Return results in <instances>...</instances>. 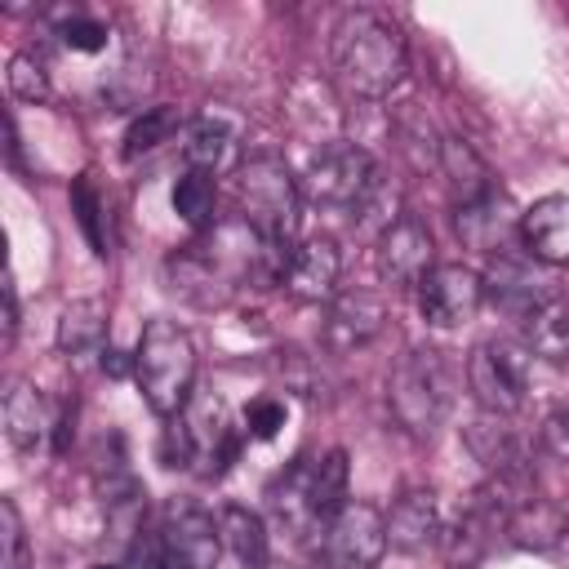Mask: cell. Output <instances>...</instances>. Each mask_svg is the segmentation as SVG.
<instances>
[{"label":"cell","mask_w":569,"mask_h":569,"mask_svg":"<svg viewBox=\"0 0 569 569\" xmlns=\"http://www.w3.org/2000/svg\"><path fill=\"white\" fill-rule=\"evenodd\" d=\"M329 58H333L338 84L351 98H369V102L387 98L409 71V49L400 27L373 9H347L338 18Z\"/></svg>","instance_id":"obj_1"},{"label":"cell","mask_w":569,"mask_h":569,"mask_svg":"<svg viewBox=\"0 0 569 569\" xmlns=\"http://www.w3.org/2000/svg\"><path fill=\"white\" fill-rule=\"evenodd\" d=\"M133 378L151 413L164 422L178 418L196 396V347L191 333L178 320H147L138 351H133Z\"/></svg>","instance_id":"obj_2"},{"label":"cell","mask_w":569,"mask_h":569,"mask_svg":"<svg viewBox=\"0 0 569 569\" xmlns=\"http://www.w3.org/2000/svg\"><path fill=\"white\" fill-rule=\"evenodd\" d=\"M236 196L240 218L271 240L276 249H293L298 236V209H302V182L289 173L280 156H249L236 169Z\"/></svg>","instance_id":"obj_3"},{"label":"cell","mask_w":569,"mask_h":569,"mask_svg":"<svg viewBox=\"0 0 569 569\" xmlns=\"http://www.w3.org/2000/svg\"><path fill=\"white\" fill-rule=\"evenodd\" d=\"M391 413L409 436H436V427L445 422L449 405H453V373L445 351L436 347H409L396 369H391V387H387Z\"/></svg>","instance_id":"obj_4"},{"label":"cell","mask_w":569,"mask_h":569,"mask_svg":"<svg viewBox=\"0 0 569 569\" xmlns=\"http://www.w3.org/2000/svg\"><path fill=\"white\" fill-rule=\"evenodd\" d=\"M378 191V169L373 156L356 142H329L311 156L307 173H302V196L320 209L333 213H351L365 209V200Z\"/></svg>","instance_id":"obj_5"},{"label":"cell","mask_w":569,"mask_h":569,"mask_svg":"<svg viewBox=\"0 0 569 569\" xmlns=\"http://www.w3.org/2000/svg\"><path fill=\"white\" fill-rule=\"evenodd\" d=\"M222 551L218 520L196 502H169L156 542L147 547L151 569H213Z\"/></svg>","instance_id":"obj_6"},{"label":"cell","mask_w":569,"mask_h":569,"mask_svg":"<svg viewBox=\"0 0 569 569\" xmlns=\"http://www.w3.org/2000/svg\"><path fill=\"white\" fill-rule=\"evenodd\" d=\"M467 387L485 413L511 418L529 396V351L511 342H480L467 356Z\"/></svg>","instance_id":"obj_7"},{"label":"cell","mask_w":569,"mask_h":569,"mask_svg":"<svg viewBox=\"0 0 569 569\" xmlns=\"http://www.w3.org/2000/svg\"><path fill=\"white\" fill-rule=\"evenodd\" d=\"M387 551V516L373 502H347L320 533L325 569H373Z\"/></svg>","instance_id":"obj_8"},{"label":"cell","mask_w":569,"mask_h":569,"mask_svg":"<svg viewBox=\"0 0 569 569\" xmlns=\"http://www.w3.org/2000/svg\"><path fill=\"white\" fill-rule=\"evenodd\" d=\"M480 302H485V276L462 262H436L418 284V311L436 329L467 325L480 311Z\"/></svg>","instance_id":"obj_9"},{"label":"cell","mask_w":569,"mask_h":569,"mask_svg":"<svg viewBox=\"0 0 569 569\" xmlns=\"http://www.w3.org/2000/svg\"><path fill=\"white\" fill-rule=\"evenodd\" d=\"M431 267H436V244L413 213H400L387 231H378V276L391 289H418Z\"/></svg>","instance_id":"obj_10"},{"label":"cell","mask_w":569,"mask_h":569,"mask_svg":"<svg viewBox=\"0 0 569 569\" xmlns=\"http://www.w3.org/2000/svg\"><path fill=\"white\" fill-rule=\"evenodd\" d=\"M187 436H191V449H196V471L200 476H222L236 453H240V431L227 422V409L218 396H191V405L178 413Z\"/></svg>","instance_id":"obj_11"},{"label":"cell","mask_w":569,"mask_h":569,"mask_svg":"<svg viewBox=\"0 0 569 569\" xmlns=\"http://www.w3.org/2000/svg\"><path fill=\"white\" fill-rule=\"evenodd\" d=\"M387 325V307L373 289H347V293H333L329 311H325V325H320V342L338 356L373 342Z\"/></svg>","instance_id":"obj_12"},{"label":"cell","mask_w":569,"mask_h":569,"mask_svg":"<svg viewBox=\"0 0 569 569\" xmlns=\"http://www.w3.org/2000/svg\"><path fill=\"white\" fill-rule=\"evenodd\" d=\"M453 231H458V240L467 249L493 258V253L507 249L511 236H520V213L511 209L507 191L493 187V191H485V196H476V200H467V204L453 209Z\"/></svg>","instance_id":"obj_13"},{"label":"cell","mask_w":569,"mask_h":569,"mask_svg":"<svg viewBox=\"0 0 569 569\" xmlns=\"http://www.w3.org/2000/svg\"><path fill=\"white\" fill-rule=\"evenodd\" d=\"M164 284H169V293H178L182 302L204 307V311H209V307H227L231 293H236V280L204 253L200 240H191L187 249L169 253V262H164Z\"/></svg>","instance_id":"obj_14"},{"label":"cell","mask_w":569,"mask_h":569,"mask_svg":"<svg viewBox=\"0 0 569 569\" xmlns=\"http://www.w3.org/2000/svg\"><path fill=\"white\" fill-rule=\"evenodd\" d=\"M338 271H342V253L329 236H311L302 244L289 249L280 284L298 298V302H333L338 293Z\"/></svg>","instance_id":"obj_15"},{"label":"cell","mask_w":569,"mask_h":569,"mask_svg":"<svg viewBox=\"0 0 569 569\" xmlns=\"http://www.w3.org/2000/svg\"><path fill=\"white\" fill-rule=\"evenodd\" d=\"M0 418H4V436H9V445H13L18 453L44 449V445L53 440V431H58L53 405L44 400L40 387H31V382H22V378L9 382L4 405H0Z\"/></svg>","instance_id":"obj_16"},{"label":"cell","mask_w":569,"mask_h":569,"mask_svg":"<svg viewBox=\"0 0 569 569\" xmlns=\"http://www.w3.org/2000/svg\"><path fill=\"white\" fill-rule=\"evenodd\" d=\"M182 156H187V169H200V173H227V169H240V124L227 120L218 107L196 116L182 133Z\"/></svg>","instance_id":"obj_17"},{"label":"cell","mask_w":569,"mask_h":569,"mask_svg":"<svg viewBox=\"0 0 569 569\" xmlns=\"http://www.w3.org/2000/svg\"><path fill=\"white\" fill-rule=\"evenodd\" d=\"M440 538V507H436V493L431 489H405L391 511H387V547L391 551H405V556H418L427 551L431 542Z\"/></svg>","instance_id":"obj_18"},{"label":"cell","mask_w":569,"mask_h":569,"mask_svg":"<svg viewBox=\"0 0 569 569\" xmlns=\"http://www.w3.org/2000/svg\"><path fill=\"white\" fill-rule=\"evenodd\" d=\"M520 244L547 267L569 262V196H542L520 213Z\"/></svg>","instance_id":"obj_19"},{"label":"cell","mask_w":569,"mask_h":569,"mask_svg":"<svg viewBox=\"0 0 569 569\" xmlns=\"http://www.w3.org/2000/svg\"><path fill=\"white\" fill-rule=\"evenodd\" d=\"M547 293H551V280L533 276V271H529L520 258H511L507 249L489 258V271H485V298H489L493 307H502V311H511V316L520 320V316H525L529 307H538Z\"/></svg>","instance_id":"obj_20"},{"label":"cell","mask_w":569,"mask_h":569,"mask_svg":"<svg viewBox=\"0 0 569 569\" xmlns=\"http://www.w3.org/2000/svg\"><path fill=\"white\" fill-rule=\"evenodd\" d=\"M58 351L71 360V365H84V360H102V351L111 347L107 342V307L98 298H76L62 307L58 316V333H53Z\"/></svg>","instance_id":"obj_21"},{"label":"cell","mask_w":569,"mask_h":569,"mask_svg":"<svg viewBox=\"0 0 569 569\" xmlns=\"http://www.w3.org/2000/svg\"><path fill=\"white\" fill-rule=\"evenodd\" d=\"M520 347L542 360H569V293L551 289L538 307L520 316Z\"/></svg>","instance_id":"obj_22"},{"label":"cell","mask_w":569,"mask_h":569,"mask_svg":"<svg viewBox=\"0 0 569 569\" xmlns=\"http://www.w3.org/2000/svg\"><path fill=\"white\" fill-rule=\"evenodd\" d=\"M267 507L271 516L293 533V538H320V520L311 511V480H307V458H293L289 471H280L267 485Z\"/></svg>","instance_id":"obj_23"},{"label":"cell","mask_w":569,"mask_h":569,"mask_svg":"<svg viewBox=\"0 0 569 569\" xmlns=\"http://www.w3.org/2000/svg\"><path fill=\"white\" fill-rule=\"evenodd\" d=\"M502 533H507L516 547L547 551V547H556V542H560V533H565V516H560V507H556V502H547V498L529 493L520 507H511V511H507Z\"/></svg>","instance_id":"obj_24"},{"label":"cell","mask_w":569,"mask_h":569,"mask_svg":"<svg viewBox=\"0 0 569 569\" xmlns=\"http://www.w3.org/2000/svg\"><path fill=\"white\" fill-rule=\"evenodd\" d=\"M307 480H311V511H316L320 533H325V525L351 502L347 498V453L329 449L320 458H307Z\"/></svg>","instance_id":"obj_25"},{"label":"cell","mask_w":569,"mask_h":569,"mask_svg":"<svg viewBox=\"0 0 569 569\" xmlns=\"http://www.w3.org/2000/svg\"><path fill=\"white\" fill-rule=\"evenodd\" d=\"M218 529H222V542L231 547V556L240 560V569H267L271 565V551H267V529L262 520L249 511V507H222L218 511Z\"/></svg>","instance_id":"obj_26"},{"label":"cell","mask_w":569,"mask_h":569,"mask_svg":"<svg viewBox=\"0 0 569 569\" xmlns=\"http://www.w3.org/2000/svg\"><path fill=\"white\" fill-rule=\"evenodd\" d=\"M440 169H445V178H449L458 204H467V200H476V196H485V191L498 187L493 173H489V164H485L462 138H445V147H440Z\"/></svg>","instance_id":"obj_27"},{"label":"cell","mask_w":569,"mask_h":569,"mask_svg":"<svg viewBox=\"0 0 569 569\" xmlns=\"http://www.w3.org/2000/svg\"><path fill=\"white\" fill-rule=\"evenodd\" d=\"M71 213H76V222H80L89 249H93L98 258H111V213H107V196L98 191L93 173H80V178L71 182Z\"/></svg>","instance_id":"obj_28"},{"label":"cell","mask_w":569,"mask_h":569,"mask_svg":"<svg viewBox=\"0 0 569 569\" xmlns=\"http://www.w3.org/2000/svg\"><path fill=\"white\" fill-rule=\"evenodd\" d=\"M173 213L196 231H213L218 227V178L187 169L173 187Z\"/></svg>","instance_id":"obj_29"},{"label":"cell","mask_w":569,"mask_h":569,"mask_svg":"<svg viewBox=\"0 0 569 569\" xmlns=\"http://www.w3.org/2000/svg\"><path fill=\"white\" fill-rule=\"evenodd\" d=\"M467 449L476 453V462L489 467V476H493V471H507V467L520 462L511 427H507L498 413H485V409H480V418H471V427H467Z\"/></svg>","instance_id":"obj_30"},{"label":"cell","mask_w":569,"mask_h":569,"mask_svg":"<svg viewBox=\"0 0 569 569\" xmlns=\"http://www.w3.org/2000/svg\"><path fill=\"white\" fill-rule=\"evenodd\" d=\"M182 129V116L178 107H147L129 129H124V160H138V156H151L156 147L173 142V133Z\"/></svg>","instance_id":"obj_31"},{"label":"cell","mask_w":569,"mask_h":569,"mask_svg":"<svg viewBox=\"0 0 569 569\" xmlns=\"http://www.w3.org/2000/svg\"><path fill=\"white\" fill-rule=\"evenodd\" d=\"M107 40H111L107 27L98 18H89V13H80V9H71V13L58 18V44L71 49V53H102Z\"/></svg>","instance_id":"obj_32"},{"label":"cell","mask_w":569,"mask_h":569,"mask_svg":"<svg viewBox=\"0 0 569 569\" xmlns=\"http://www.w3.org/2000/svg\"><path fill=\"white\" fill-rule=\"evenodd\" d=\"M0 569H31V547L13 498H0Z\"/></svg>","instance_id":"obj_33"},{"label":"cell","mask_w":569,"mask_h":569,"mask_svg":"<svg viewBox=\"0 0 569 569\" xmlns=\"http://www.w3.org/2000/svg\"><path fill=\"white\" fill-rule=\"evenodd\" d=\"M400 147L409 151V160L418 164V169H436L440 164V147H445V138H436V129H431V120H422L418 111H409L405 120H400Z\"/></svg>","instance_id":"obj_34"},{"label":"cell","mask_w":569,"mask_h":569,"mask_svg":"<svg viewBox=\"0 0 569 569\" xmlns=\"http://www.w3.org/2000/svg\"><path fill=\"white\" fill-rule=\"evenodd\" d=\"M9 89L22 102H44L49 98V71H44V62L36 53H13L9 58Z\"/></svg>","instance_id":"obj_35"},{"label":"cell","mask_w":569,"mask_h":569,"mask_svg":"<svg viewBox=\"0 0 569 569\" xmlns=\"http://www.w3.org/2000/svg\"><path fill=\"white\" fill-rule=\"evenodd\" d=\"M284 418H289V409H284L280 396H258V400H249V409H244V431H249L253 440H276L280 427H284Z\"/></svg>","instance_id":"obj_36"},{"label":"cell","mask_w":569,"mask_h":569,"mask_svg":"<svg viewBox=\"0 0 569 569\" xmlns=\"http://www.w3.org/2000/svg\"><path fill=\"white\" fill-rule=\"evenodd\" d=\"M542 449H547L551 458L569 462V400L547 413V422H542Z\"/></svg>","instance_id":"obj_37"},{"label":"cell","mask_w":569,"mask_h":569,"mask_svg":"<svg viewBox=\"0 0 569 569\" xmlns=\"http://www.w3.org/2000/svg\"><path fill=\"white\" fill-rule=\"evenodd\" d=\"M0 298H4V347H13V338H18V289H13V276H4Z\"/></svg>","instance_id":"obj_38"},{"label":"cell","mask_w":569,"mask_h":569,"mask_svg":"<svg viewBox=\"0 0 569 569\" xmlns=\"http://www.w3.org/2000/svg\"><path fill=\"white\" fill-rule=\"evenodd\" d=\"M102 369H107L111 378H124V373H129V360H124V351L107 347V351H102Z\"/></svg>","instance_id":"obj_39"},{"label":"cell","mask_w":569,"mask_h":569,"mask_svg":"<svg viewBox=\"0 0 569 569\" xmlns=\"http://www.w3.org/2000/svg\"><path fill=\"white\" fill-rule=\"evenodd\" d=\"M89 569H120V565H89Z\"/></svg>","instance_id":"obj_40"},{"label":"cell","mask_w":569,"mask_h":569,"mask_svg":"<svg viewBox=\"0 0 569 569\" xmlns=\"http://www.w3.org/2000/svg\"><path fill=\"white\" fill-rule=\"evenodd\" d=\"M267 569H293V565H276V560H271V565H267Z\"/></svg>","instance_id":"obj_41"}]
</instances>
